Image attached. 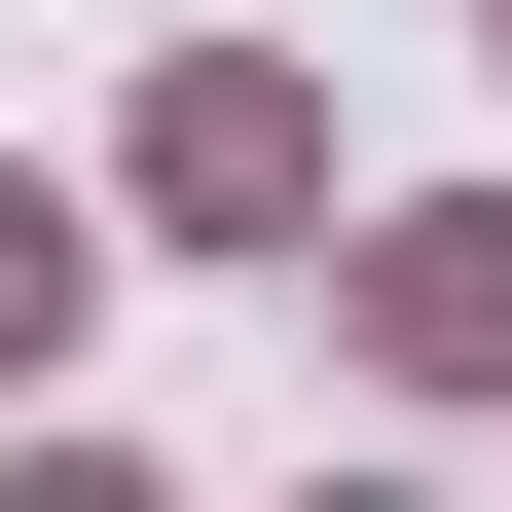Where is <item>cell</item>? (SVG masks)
Segmentation results:
<instances>
[{
    "instance_id": "obj_1",
    "label": "cell",
    "mask_w": 512,
    "mask_h": 512,
    "mask_svg": "<svg viewBox=\"0 0 512 512\" xmlns=\"http://www.w3.org/2000/svg\"><path fill=\"white\" fill-rule=\"evenodd\" d=\"M37 293H74V220H37V183H0V330H37Z\"/></svg>"
}]
</instances>
